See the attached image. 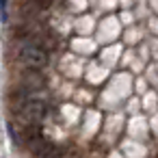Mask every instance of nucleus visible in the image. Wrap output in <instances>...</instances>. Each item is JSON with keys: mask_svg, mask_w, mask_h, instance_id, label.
<instances>
[{"mask_svg": "<svg viewBox=\"0 0 158 158\" xmlns=\"http://www.w3.org/2000/svg\"><path fill=\"white\" fill-rule=\"evenodd\" d=\"M52 2H54V0H37V5H39L41 9H48V7H50Z\"/></svg>", "mask_w": 158, "mask_h": 158, "instance_id": "obj_4", "label": "nucleus"}, {"mask_svg": "<svg viewBox=\"0 0 158 158\" xmlns=\"http://www.w3.org/2000/svg\"><path fill=\"white\" fill-rule=\"evenodd\" d=\"M18 115H20L24 121L35 123V121H39V119H44V115H46V104H44L41 100H26V102L20 106Z\"/></svg>", "mask_w": 158, "mask_h": 158, "instance_id": "obj_2", "label": "nucleus"}, {"mask_svg": "<svg viewBox=\"0 0 158 158\" xmlns=\"http://www.w3.org/2000/svg\"><path fill=\"white\" fill-rule=\"evenodd\" d=\"M35 156L37 158H59V149L52 143H44L41 147L35 149Z\"/></svg>", "mask_w": 158, "mask_h": 158, "instance_id": "obj_3", "label": "nucleus"}, {"mask_svg": "<svg viewBox=\"0 0 158 158\" xmlns=\"http://www.w3.org/2000/svg\"><path fill=\"white\" fill-rule=\"evenodd\" d=\"M18 61H20L22 65L31 67V69H41V67H46V63H48V54H46L39 46L28 44V46H22V48L18 50Z\"/></svg>", "mask_w": 158, "mask_h": 158, "instance_id": "obj_1", "label": "nucleus"}]
</instances>
